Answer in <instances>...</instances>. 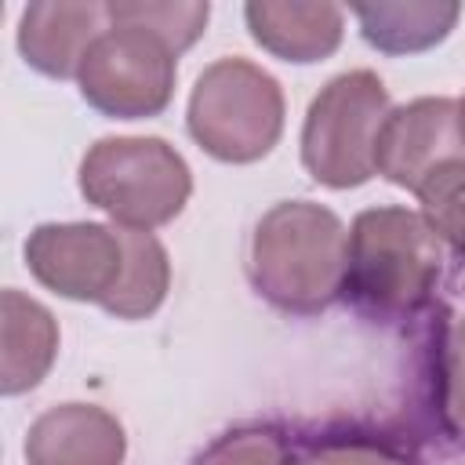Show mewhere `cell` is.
<instances>
[{
  "label": "cell",
  "instance_id": "cell-1",
  "mask_svg": "<svg viewBox=\"0 0 465 465\" xmlns=\"http://www.w3.org/2000/svg\"><path fill=\"white\" fill-rule=\"evenodd\" d=\"M345 243L349 229L331 207L312 200L272 203L251 232V283L280 312L316 316L341 298Z\"/></svg>",
  "mask_w": 465,
  "mask_h": 465
},
{
  "label": "cell",
  "instance_id": "cell-2",
  "mask_svg": "<svg viewBox=\"0 0 465 465\" xmlns=\"http://www.w3.org/2000/svg\"><path fill=\"white\" fill-rule=\"evenodd\" d=\"M440 269L443 240L421 211L367 207L349 225L341 298L371 320H403L432 298Z\"/></svg>",
  "mask_w": 465,
  "mask_h": 465
},
{
  "label": "cell",
  "instance_id": "cell-3",
  "mask_svg": "<svg viewBox=\"0 0 465 465\" xmlns=\"http://www.w3.org/2000/svg\"><path fill=\"white\" fill-rule=\"evenodd\" d=\"M76 185L113 225L153 232L185 211L193 171L185 156L156 134H109L84 153Z\"/></svg>",
  "mask_w": 465,
  "mask_h": 465
},
{
  "label": "cell",
  "instance_id": "cell-4",
  "mask_svg": "<svg viewBox=\"0 0 465 465\" xmlns=\"http://www.w3.org/2000/svg\"><path fill=\"white\" fill-rule=\"evenodd\" d=\"M283 116L280 80L258 62L229 54L196 76L185 127L207 156L222 163H254L276 149Z\"/></svg>",
  "mask_w": 465,
  "mask_h": 465
},
{
  "label": "cell",
  "instance_id": "cell-5",
  "mask_svg": "<svg viewBox=\"0 0 465 465\" xmlns=\"http://www.w3.org/2000/svg\"><path fill=\"white\" fill-rule=\"evenodd\" d=\"M392 113L389 87L371 69L331 76L305 109L302 163L327 189H356L371 182L378 131Z\"/></svg>",
  "mask_w": 465,
  "mask_h": 465
},
{
  "label": "cell",
  "instance_id": "cell-6",
  "mask_svg": "<svg viewBox=\"0 0 465 465\" xmlns=\"http://www.w3.org/2000/svg\"><path fill=\"white\" fill-rule=\"evenodd\" d=\"M178 54L138 25H113L91 44L76 84L80 98L113 120L160 116L174 98Z\"/></svg>",
  "mask_w": 465,
  "mask_h": 465
},
{
  "label": "cell",
  "instance_id": "cell-7",
  "mask_svg": "<svg viewBox=\"0 0 465 465\" xmlns=\"http://www.w3.org/2000/svg\"><path fill=\"white\" fill-rule=\"evenodd\" d=\"M127 262L124 229L102 222H44L25 240V269L40 287L69 302L105 305Z\"/></svg>",
  "mask_w": 465,
  "mask_h": 465
},
{
  "label": "cell",
  "instance_id": "cell-8",
  "mask_svg": "<svg viewBox=\"0 0 465 465\" xmlns=\"http://www.w3.org/2000/svg\"><path fill=\"white\" fill-rule=\"evenodd\" d=\"M465 156V127L461 102L443 94H425L407 105H396L374 149V171L396 189L418 193V185L447 160Z\"/></svg>",
  "mask_w": 465,
  "mask_h": 465
},
{
  "label": "cell",
  "instance_id": "cell-9",
  "mask_svg": "<svg viewBox=\"0 0 465 465\" xmlns=\"http://www.w3.org/2000/svg\"><path fill=\"white\" fill-rule=\"evenodd\" d=\"M109 29L105 4L36 0L18 18V51L25 65L51 80H76L91 44Z\"/></svg>",
  "mask_w": 465,
  "mask_h": 465
},
{
  "label": "cell",
  "instance_id": "cell-10",
  "mask_svg": "<svg viewBox=\"0 0 465 465\" xmlns=\"http://www.w3.org/2000/svg\"><path fill=\"white\" fill-rule=\"evenodd\" d=\"M25 465H124L127 436L98 403H54L25 429Z\"/></svg>",
  "mask_w": 465,
  "mask_h": 465
},
{
  "label": "cell",
  "instance_id": "cell-11",
  "mask_svg": "<svg viewBox=\"0 0 465 465\" xmlns=\"http://www.w3.org/2000/svg\"><path fill=\"white\" fill-rule=\"evenodd\" d=\"M251 40L272 58L309 65L323 62L341 47L345 7L331 0H251L243 4Z\"/></svg>",
  "mask_w": 465,
  "mask_h": 465
},
{
  "label": "cell",
  "instance_id": "cell-12",
  "mask_svg": "<svg viewBox=\"0 0 465 465\" xmlns=\"http://www.w3.org/2000/svg\"><path fill=\"white\" fill-rule=\"evenodd\" d=\"M58 356V323L47 305L7 287L0 294V392L36 389Z\"/></svg>",
  "mask_w": 465,
  "mask_h": 465
},
{
  "label": "cell",
  "instance_id": "cell-13",
  "mask_svg": "<svg viewBox=\"0 0 465 465\" xmlns=\"http://www.w3.org/2000/svg\"><path fill=\"white\" fill-rule=\"evenodd\" d=\"M352 18L371 47L381 54H418L450 36L461 18L454 0H374L352 4Z\"/></svg>",
  "mask_w": 465,
  "mask_h": 465
},
{
  "label": "cell",
  "instance_id": "cell-14",
  "mask_svg": "<svg viewBox=\"0 0 465 465\" xmlns=\"http://www.w3.org/2000/svg\"><path fill=\"white\" fill-rule=\"evenodd\" d=\"M124 247H127V262L120 287L102 309L116 320H145L163 305L171 291V258L167 247L145 229H124Z\"/></svg>",
  "mask_w": 465,
  "mask_h": 465
},
{
  "label": "cell",
  "instance_id": "cell-15",
  "mask_svg": "<svg viewBox=\"0 0 465 465\" xmlns=\"http://www.w3.org/2000/svg\"><path fill=\"white\" fill-rule=\"evenodd\" d=\"M105 11L113 25H138L160 36L174 54L189 51L211 18L207 0H109Z\"/></svg>",
  "mask_w": 465,
  "mask_h": 465
},
{
  "label": "cell",
  "instance_id": "cell-16",
  "mask_svg": "<svg viewBox=\"0 0 465 465\" xmlns=\"http://www.w3.org/2000/svg\"><path fill=\"white\" fill-rule=\"evenodd\" d=\"M421 218L432 225V232L458 254H465V156L440 163L421 185H418Z\"/></svg>",
  "mask_w": 465,
  "mask_h": 465
},
{
  "label": "cell",
  "instance_id": "cell-17",
  "mask_svg": "<svg viewBox=\"0 0 465 465\" xmlns=\"http://www.w3.org/2000/svg\"><path fill=\"white\" fill-rule=\"evenodd\" d=\"M436 396L447 432L465 443V316H454L443 327L436 356Z\"/></svg>",
  "mask_w": 465,
  "mask_h": 465
},
{
  "label": "cell",
  "instance_id": "cell-18",
  "mask_svg": "<svg viewBox=\"0 0 465 465\" xmlns=\"http://www.w3.org/2000/svg\"><path fill=\"white\" fill-rule=\"evenodd\" d=\"M193 465H291L287 440L265 425H243L207 443Z\"/></svg>",
  "mask_w": 465,
  "mask_h": 465
},
{
  "label": "cell",
  "instance_id": "cell-19",
  "mask_svg": "<svg viewBox=\"0 0 465 465\" xmlns=\"http://www.w3.org/2000/svg\"><path fill=\"white\" fill-rule=\"evenodd\" d=\"M294 465H407V461L389 454L385 447H371V443H331V447L305 454Z\"/></svg>",
  "mask_w": 465,
  "mask_h": 465
},
{
  "label": "cell",
  "instance_id": "cell-20",
  "mask_svg": "<svg viewBox=\"0 0 465 465\" xmlns=\"http://www.w3.org/2000/svg\"><path fill=\"white\" fill-rule=\"evenodd\" d=\"M461 127H465V98H461Z\"/></svg>",
  "mask_w": 465,
  "mask_h": 465
}]
</instances>
